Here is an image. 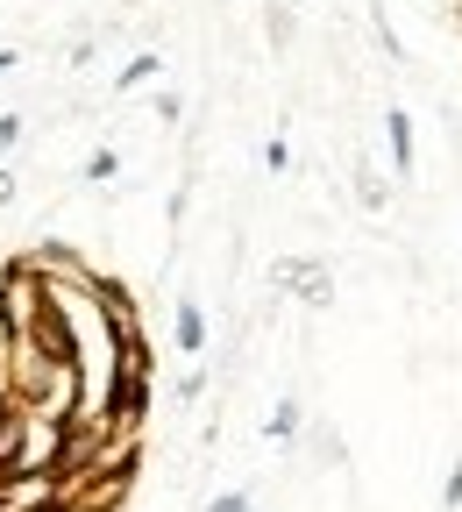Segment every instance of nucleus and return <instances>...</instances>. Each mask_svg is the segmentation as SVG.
Segmentation results:
<instances>
[{
	"mask_svg": "<svg viewBox=\"0 0 462 512\" xmlns=\"http://www.w3.org/2000/svg\"><path fill=\"white\" fill-rule=\"evenodd\" d=\"M384 136H391V171L413 178V114L391 107V114H384Z\"/></svg>",
	"mask_w": 462,
	"mask_h": 512,
	"instance_id": "obj_1",
	"label": "nucleus"
},
{
	"mask_svg": "<svg viewBox=\"0 0 462 512\" xmlns=\"http://www.w3.org/2000/svg\"><path fill=\"white\" fill-rule=\"evenodd\" d=\"M178 349H185V356H200V349H207V313L192 306V299L178 306Z\"/></svg>",
	"mask_w": 462,
	"mask_h": 512,
	"instance_id": "obj_2",
	"label": "nucleus"
},
{
	"mask_svg": "<svg viewBox=\"0 0 462 512\" xmlns=\"http://www.w3.org/2000/svg\"><path fill=\"white\" fill-rule=\"evenodd\" d=\"M143 79H157V57H128L121 64V93H136Z\"/></svg>",
	"mask_w": 462,
	"mask_h": 512,
	"instance_id": "obj_3",
	"label": "nucleus"
},
{
	"mask_svg": "<svg viewBox=\"0 0 462 512\" xmlns=\"http://www.w3.org/2000/svg\"><path fill=\"white\" fill-rule=\"evenodd\" d=\"M292 427H299V399H278V413H271V441H292Z\"/></svg>",
	"mask_w": 462,
	"mask_h": 512,
	"instance_id": "obj_4",
	"label": "nucleus"
},
{
	"mask_svg": "<svg viewBox=\"0 0 462 512\" xmlns=\"http://www.w3.org/2000/svg\"><path fill=\"white\" fill-rule=\"evenodd\" d=\"M114 171H121L114 150H93V157H86V178H114Z\"/></svg>",
	"mask_w": 462,
	"mask_h": 512,
	"instance_id": "obj_5",
	"label": "nucleus"
},
{
	"mask_svg": "<svg viewBox=\"0 0 462 512\" xmlns=\"http://www.w3.org/2000/svg\"><path fill=\"white\" fill-rule=\"evenodd\" d=\"M22 143V114H0V157H8Z\"/></svg>",
	"mask_w": 462,
	"mask_h": 512,
	"instance_id": "obj_6",
	"label": "nucleus"
},
{
	"mask_svg": "<svg viewBox=\"0 0 462 512\" xmlns=\"http://www.w3.org/2000/svg\"><path fill=\"white\" fill-rule=\"evenodd\" d=\"M441 505H448V512L462 505V456H455V470H448V491H441Z\"/></svg>",
	"mask_w": 462,
	"mask_h": 512,
	"instance_id": "obj_7",
	"label": "nucleus"
},
{
	"mask_svg": "<svg viewBox=\"0 0 462 512\" xmlns=\"http://www.w3.org/2000/svg\"><path fill=\"white\" fill-rule=\"evenodd\" d=\"M214 512H249V498H242V491H221V498H214Z\"/></svg>",
	"mask_w": 462,
	"mask_h": 512,
	"instance_id": "obj_8",
	"label": "nucleus"
},
{
	"mask_svg": "<svg viewBox=\"0 0 462 512\" xmlns=\"http://www.w3.org/2000/svg\"><path fill=\"white\" fill-rule=\"evenodd\" d=\"M8 200H15V178H8V171H0V207H8Z\"/></svg>",
	"mask_w": 462,
	"mask_h": 512,
	"instance_id": "obj_9",
	"label": "nucleus"
}]
</instances>
